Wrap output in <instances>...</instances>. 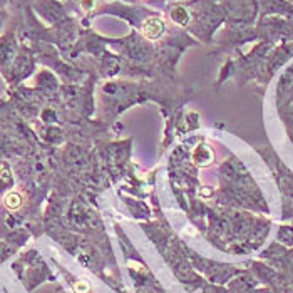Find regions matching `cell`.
<instances>
[{
	"label": "cell",
	"instance_id": "obj_1",
	"mask_svg": "<svg viewBox=\"0 0 293 293\" xmlns=\"http://www.w3.org/2000/svg\"><path fill=\"white\" fill-rule=\"evenodd\" d=\"M164 27L166 25H164V22L161 19H157V17H151V19H148L143 23L141 31H143V35L146 39L156 40L164 34Z\"/></svg>",
	"mask_w": 293,
	"mask_h": 293
},
{
	"label": "cell",
	"instance_id": "obj_2",
	"mask_svg": "<svg viewBox=\"0 0 293 293\" xmlns=\"http://www.w3.org/2000/svg\"><path fill=\"white\" fill-rule=\"evenodd\" d=\"M213 157H215L213 151H211L206 144L198 146L195 154H193V159H195L198 166H208V164H211V161H213Z\"/></svg>",
	"mask_w": 293,
	"mask_h": 293
},
{
	"label": "cell",
	"instance_id": "obj_3",
	"mask_svg": "<svg viewBox=\"0 0 293 293\" xmlns=\"http://www.w3.org/2000/svg\"><path fill=\"white\" fill-rule=\"evenodd\" d=\"M4 204L9 209H19L22 206V196L19 195V193L12 191V193H9V195L4 198Z\"/></svg>",
	"mask_w": 293,
	"mask_h": 293
},
{
	"label": "cell",
	"instance_id": "obj_4",
	"mask_svg": "<svg viewBox=\"0 0 293 293\" xmlns=\"http://www.w3.org/2000/svg\"><path fill=\"white\" fill-rule=\"evenodd\" d=\"M74 290L77 293H87L89 291V286H87V283H84V281H77V283L74 285Z\"/></svg>",
	"mask_w": 293,
	"mask_h": 293
}]
</instances>
